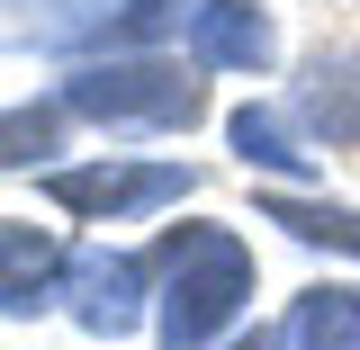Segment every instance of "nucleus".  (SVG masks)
Listing matches in <instances>:
<instances>
[{"label": "nucleus", "instance_id": "9b49d317", "mask_svg": "<svg viewBox=\"0 0 360 350\" xmlns=\"http://www.w3.org/2000/svg\"><path fill=\"white\" fill-rule=\"evenodd\" d=\"M172 18H180V0H117V9H108L82 45H144V36H162Z\"/></svg>", "mask_w": 360, "mask_h": 350}, {"label": "nucleus", "instance_id": "0eeeda50", "mask_svg": "<svg viewBox=\"0 0 360 350\" xmlns=\"http://www.w3.org/2000/svg\"><path fill=\"white\" fill-rule=\"evenodd\" d=\"M297 117H307L324 144H360V54H315L307 81H297Z\"/></svg>", "mask_w": 360, "mask_h": 350}, {"label": "nucleus", "instance_id": "423d86ee", "mask_svg": "<svg viewBox=\"0 0 360 350\" xmlns=\"http://www.w3.org/2000/svg\"><path fill=\"white\" fill-rule=\"evenodd\" d=\"M270 54H279V36L252 0H198L189 9V63L198 72H262Z\"/></svg>", "mask_w": 360, "mask_h": 350}, {"label": "nucleus", "instance_id": "f03ea898", "mask_svg": "<svg viewBox=\"0 0 360 350\" xmlns=\"http://www.w3.org/2000/svg\"><path fill=\"white\" fill-rule=\"evenodd\" d=\"M63 108L90 117V126H189V117L207 108V90L189 81L180 63L135 54V63H82V72L63 81Z\"/></svg>", "mask_w": 360, "mask_h": 350}, {"label": "nucleus", "instance_id": "7ed1b4c3", "mask_svg": "<svg viewBox=\"0 0 360 350\" xmlns=\"http://www.w3.org/2000/svg\"><path fill=\"white\" fill-rule=\"evenodd\" d=\"M198 189L189 162H90V171H45V198L72 207V216H153V207H180Z\"/></svg>", "mask_w": 360, "mask_h": 350}, {"label": "nucleus", "instance_id": "f257e3e1", "mask_svg": "<svg viewBox=\"0 0 360 350\" xmlns=\"http://www.w3.org/2000/svg\"><path fill=\"white\" fill-rule=\"evenodd\" d=\"M252 297V252L225 224H180L162 243V350H207Z\"/></svg>", "mask_w": 360, "mask_h": 350}, {"label": "nucleus", "instance_id": "f8f14e48", "mask_svg": "<svg viewBox=\"0 0 360 350\" xmlns=\"http://www.w3.org/2000/svg\"><path fill=\"white\" fill-rule=\"evenodd\" d=\"M63 117H72V108H9V153H0V162H9V171L45 162V153H54V135H63Z\"/></svg>", "mask_w": 360, "mask_h": 350}, {"label": "nucleus", "instance_id": "39448f33", "mask_svg": "<svg viewBox=\"0 0 360 350\" xmlns=\"http://www.w3.org/2000/svg\"><path fill=\"white\" fill-rule=\"evenodd\" d=\"M63 278H72V252L45 224H18V216L0 224V306H9V323H27L37 306H54Z\"/></svg>", "mask_w": 360, "mask_h": 350}, {"label": "nucleus", "instance_id": "9d476101", "mask_svg": "<svg viewBox=\"0 0 360 350\" xmlns=\"http://www.w3.org/2000/svg\"><path fill=\"white\" fill-rule=\"evenodd\" d=\"M225 135H234V153H243V162H262V171H307V153L288 144V126H279L270 108H234Z\"/></svg>", "mask_w": 360, "mask_h": 350}, {"label": "nucleus", "instance_id": "6e6552de", "mask_svg": "<svg viewBox=\"0 0 360 350\" xmlns=\"http://www.w3.org/2000/svg\"><path fill=\"white\" fill-rule=\"evenodd\" d=\"M288 350H360V288H307L288 314Z\"/></svg>", "mask_w": 360, "mask_h": 350}, {"label": "nucleus", "instance_id": "1a4fd4ad", "mask_svg": "<svg viewBox=\"0 0 360 350\" xmlns=\"http://www.w3.org/2000/svg\"><path fill=\"white\" fill-rule=\"evenodd\" d=\"M262 224H288L297 243L360 252V216H352V207H324V198H262Z\"/></svg>", "mask_w": 360, "mask_h": 350}, {"label": "nucleus", "instance_id": "20e7f679", "mask_svg": "<svg viewBox=\"0 0 360 350\" xmlns=\"http://www.w3.org/2000/svg\"><path fill=\"white\" fill-rule=\"evenodd\" d=\"M63 297H72V323L82 332L117 342V332H135V314H144V261H127V252H72Z\"/></svg>", "mask_w": 360, "mask_h": 350}, {"label": "nucleus", "instance_id": "ddd939ff", "mask_svg": "<svg viewBox=\"0 0 360 350\" xmlns=\"http://www.w3.org/2000/svg\"><path fill=\"white\" fill-rule=\"evenodd\" d=\"M225 350H279V342H270V332H243V342H225Z\"/></svg>", "mask_w": 360, "mask_h": 350}]
</instances>
